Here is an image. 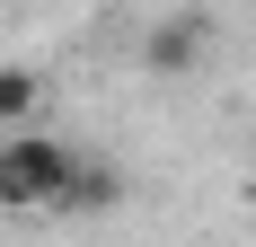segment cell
Segmentation results:
<instances>
[{
    "instance_id": "7a4b0ae2",
    "label": "cell",
    "mask_w": 256,
    "mask_h": 247,
    "mask_svg": "<svg viewBox=\"0 0 256 247\" xmlns=\"http://www.w3.org/2000/svg\"><path fill=\"white\" fill-rule=\"evenodd\" d=\"M142 62H150V71H194V62H204V18H168V26H150Z\"/></svg>"
},
{
    "instance_id": "3957f363",
    "label": "cell",
    "mask_w": 256,
    "mask_h": 247,
    "mask_svg": "<svg viewBox=\"0 0 256 247\" xmlns=\"http://www.w3.org/2000/svg\"><path fill=\"white\" fill-rule=\"evenodd\" d=\"M36 106H44V80L26 71V62H0V132L36 124Z\"/></svg>"
},
{
    "instance_id": "6da1fadb",
    "label": "cell",
    "mask_w": 256,
    "mask_h": 247,
    "mask_svg": "<svg viewBox=\"0 0 256 247\" xmlns=\"http://www.w3.org/2000/svg\"><path fill=\"white\" fill-rule=\"evenodd\" d=\"M71 176H80V150L18 124V132H0V212H71Z\"/></svg>"
},
{
    "instance_id": "277c9868",
    "label": "cell",
    "mask_w": 256,
    "mask_h": 247,
    "mask_svg": "<svg viewBox=\"0 0 256 247\" xmlns=\"http://www.w3.org/2000/svg\"><path fill=\"white\" fill-rule=\"evenodd\" d=\"M115 194H124V176L106 168V159H80V176H71V212H106Z\"/></svg>"
}]
</instances>
